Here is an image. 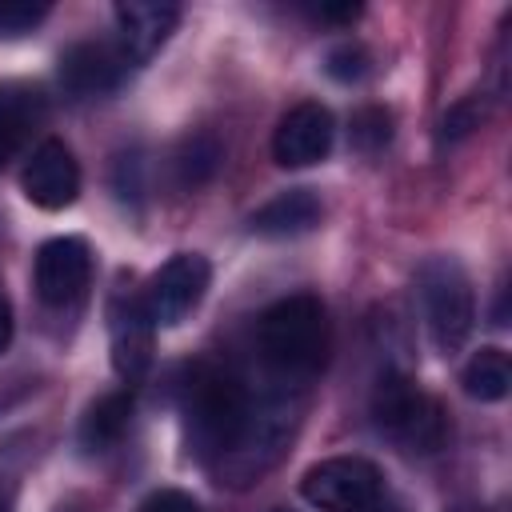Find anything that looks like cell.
<instances>
[{
	"mask_svg": "<svg viewBox=\"0 0 512 512\" xmlns=\"http://www.w3.org/2000/svg\"><path fill=\"white\" fill-rule=\"evenodd\" d=\"M256 352L280 388L304 392L328 360V308L312 292H292L268 304L256 320Z\"/></svg>",
	"mask_w": 512,
	"mask_h": 512,
	"instance_id": "6da1fadb",
	"label": "cell"
},
{
	"mask_svg": "<svg viewBox=\"0 0 512 512\" xmlns=\"http://www.w3.org/2000/svg\"><path fill=\"white\" fill-rule=\"evenodd\" d=\"M252 388L220 364H192L180 388V412H184V440L188 452L196 460H204L208 468L228 452V444L236 440L244 412H248Z\"/></svg>",
	"mask_w": 512,
	"mask_h": 512,
	"instance_id": "7a4b0ae2",
	"label": "cell"
},
{
	"mask_svg": "<svg viewBox=\"0 0 512 512\" xmlns=\"http://www.w3.org/2000/svg\"><path fill=\"white\" fill-rule=\"evenodd\" d=\"M300 424V392L296 388H268V392H252L244 424L236 432V440L228 444V452L212 464V472L220 476V484L228 488H248L252 480H260L264 472H272L280 464V456L288 452L292 436Z\"/></svg>",
	"mask_w": 512,
	"mask_h": 512,
	"instance_id": "3957f363",
	"label": "cell"
},
{
	"mask_svg": "<svg viewBox=\"0 0 512 512\" xmlns=\"http://www.w3.org/2000/svg\"><path fill=\"white\" fill-rule=\"evenodd\" d=\"M416 296H420V312L432 344L444 356L460 352L476 328V292L468 272L452 256H432L416 272Z\"/></svg>",
	"mask_w": 512,
	"mask_h": 512,
	"instance_id": "277c9868",
	"label": "cell"
},
{
	"mask_svg": "<svg viewBox=\"0 0 512 512\" xmlns=\"http://www.w3.org/2000/svg\"><path fill=\"white\" fill-rule=\"evenodd\" d=\"M372 424L408 452H432L444 440V416L436 400L396 368H388L372 388Z\"/></svg>",
	"mask_w": 512,
	"mask_h": 512,
	"instance_id": "5b68a950",
	"label": "cell"
},
{
	"mask_svg": "<svg viewBox=\"0 0 512 512\" xmlns=\"http://www.w3.org/2000/svg\"><path fill=\"white\" fill-rule=\"evenodd\" d=\"M300 496L316 512H364L384 496V472L368 456H328L300 476Z\"/></svg>",
	"mask_w": 512,
	"mask_h": 512,
	"instance_id": "8992f818",
	"label": "cell"
},
{
	"mask_svg": "<svg viewBox=\"0 0 512 512\" xmlns=\"http://www.w3.org/2000/svg\"><path fill=\"white\" fill-rule=\"evenodd\" d=\"M208 280H212V268L200 252H176L152 272L148 288L140 292V304L156 328H176L204 300Z\"/></svg>",
	"mask_w": 512,
	"mask_h": 512,
	"instance_id": "52a82bcc",
	"label": "cell"
},
{
	"mask_svg": "<svg viewBox=\"0 0 512 512\" xmlns=\"http://www.w3.org/2000/svg\"><path fill=\"white\" fill-rule=\"evenodd\" d=\"M92 280V248L80 236H52L36 248L32 284L48 308H68L88 292Z\"/></svg>",
	"mask_w": 512,
	"mask_h": 512,
	"instance_id": "ba28073f",
	"label": "cell"
},
{
	"mask_svg": "<svg viewBox=\"0 0 512 512\" xmlns=\"http://www.w3.org/2000/svg\"><path fill=\"white\" fill-rule=\"evenodd\" d=\"M20 188H24L28 204H36L44 212H60V208L76 204V196H80V164H76L72 148L64 140H56V136L40 140L32 148V156L24 160Z\"/></svg>",
	"mask_w": 512,
	"mask_h": 512,
	"instance_id": "9c48e42d",
	"label": "cell"
},
{
	"mask_svg": "<svg viewBox=\"0 0 512 512\" xmlns=\"http://www.w3.org/2000/svg\"><path fill=\"white\" fill-rule=\"evenodd\" d=\"M112 20H116V40H112L116 52L124 56L128 68H140L168 44V36L180 24V8L168 0H124L116 4Z\"/></svg>",
	"mask_w": 512,
	"mask_h": 512,
	"instance_id": "30bf717a",
	"label": "cell"
},
{
	"mask_svg": "<svg viewBox=\"0 0 512 512\" xmlns=\"http://www.w3.org/2000/svg\"><path fill=\"white\" fill-rule=\"evenodd\" d=\"M332 136H336V120L324 104L316 100H304V104H292L276 132H272V160L280 168H308V164H320L332 148Z\"/></svg>",
	"mask_w": 512,
	"mask_h": 512,
	"instance_id": "8fae6325",
	"label": "cell"
},
{
	"mask_svg": "<svg viewBox=\"0 0 512 512\" xmlns=\"http://www.w3.org/2000/svg\"><path fill=\"white\" fill-rule=\"evenodd\" d=\"M128 64L112 40H80L60 52V84L68 96H104L124 80Z\"/></svg>",
	"mask_w": 512,
	"mask_h": 512,
	"instance_id": "7c38bea8",
	"label": "cell"
},
{
	"mask_svg": "<svg viewBox=\"0 0 512 512\" xmlns=\"http://www.w3.org/2000/svg\"><path fill=\"white\" fill-rule=\"evenodd\" d=\"M108 332H112V364L116 372L132 384L148 372L152 364V332L156 324L148 320L140 296H116L108 308Z\"/></svg>",
	"mask_w": 512,
	"mask_h": 512,
	"instance_id": "4fadbf2b",
	"label": "cell"
},
{
	"mask_svg": "<svg viewBox=\"0 0 512 512\" xmlns=\"http://www.w3.org/2000/svg\"><path fill=\"white\" fill-rule=\"evenodd\" d=\"M48 100L28 80H4L0 84V172L28 148L32 132L44 124Z\"/></svg>",
	"mask_w": 512,
	"mask_h": 512,
	"instance_id": "5bb4252c",
	"label": "cell"
},
{
	"mask_svg": "<svg viewBox=\"0 0 512 512\" xmlns=\"http://www.w3.org/2000/svg\"><path fill=\"white\" fill-rule=\"evenodd\" d=\"M320 216H324V208L312 188H288V192L272 196L268 204H260L248 216V228L264 240H292V236L312 232L320 224Z\"/></svg>",
	"mask_w": 512,
	"mask_h": 512,
	"instance_id": "9a60e30c",
	"label": "cell"
},
{
	"mask_svg": "<svg viewBox=\"0 0 512 512\" xmlns=\"http://www.w3.org/2000/svg\"><path fill=\"white\" fill-rule=\"evenodd\" d=\"M128 420H132V392H104L100 400L88 404L80 420V444L104 452L128 432Z\"/></svg>",
	"mask_w": 512,
	"mask_h": 512,
	"instance_id": "2e32d148",
	"label": "cell"
},
{
	"mask_svg": "<svg viewBox=\"0 0 512 512\" xmlns=\"http://www.w3.org/2000/svg\"><path fill=\"white\" fill-rule=\"evenodd\" d=\"M460 384H464V392H468L472 400H480V404L504 400L508 388H512V360H508V352L496 348V344L472 352V360H468L464 372H460Z\"/></svg>",
	"mask_w": 512,
	"mask_h": 512,
	"instance_id": "e0dca14e",
	"label": "cell"
},
{
	"mask_svg": "<svg viewBox=\"0 0 512 512\" xmlns=\"http://www.w3.org/2000/svg\"><path fill=\"white\" fill-rule=\"evenodd\" d=\"M220 160H224L220 140L208 136V132H192L180 144V152H176V176H180L184 188H196V184L212 180V172L220 168Z\"/></svg>",
	"mask_w": 512,
	"mask_h": 512,
	"instance_id": "ac0fdd59",
	"label": "cell"
},
{
	"mask_svg": "<svg viewBox=\"0 0 512 512\" xmlns=\"http://www.w3.org/2000/svg\"><path fill=\"white\" fill-rule=\"evenodd\" d=\"M388 140H392V116L384 108L372 104V108H360L352 116V144L360 152H380Z\"/></svg>",
	"mask_w": 512,
	"mask_h": 512,
	"instance_id": "d6986e66",
	"label": "cell"
},
{
	"mask_svg": "<svg viewBox=\"0 0 512 512\" xmlns=\"http://www.w3.org/2000/svg\"><path fill=\"white\" fill-rule=\"evenodd\" d=\"M324 72L332 76V80H340V84H356V80H364V72H368V52L360 48V44H336L328 56H324Z\"/></svg>",
	"mask_w": 512,
	"mask_h": 512,
	"instance_id": "ffe728a7",
	"label": "cell"
},
{
	"mask_svg": "<svg viewBox=\"0 0 512 512\" xmlns=\"http://www.w3.org/2000/svg\"><path fill=\"white\" fill-rule=\"evenodd\" d=\"M48 16V4H32V0H0V32L4 36H20L28 28H36Z\"/></svg>",
	"mask_w": 512,
	"mask_h": 512,
	"instance_id": "44dd1931",
	"label": "cell"
},
{
	"mask_svg": "<svg viewBox=\"0 0 512 512\" xmlns=\"http://www.w3.org/2000/svg\"><path fill=\"white\" fill-rule=\"evenodd\" d=\"M140 512H200V504L180 488H160L140 504Z\"/></svg>",
	"mask_w": 512,
	"mask_h": 512,
	"instance_id": "7402d4cb",
	"label": "cell"
},
{
	"mask_svg": "<svg viewBox=\"0 0 512 512\" xmlns=\"http://www.w3.org/2000/svg\"><path fill=\"white\" fill-rule=\"evenodd\" d=\"M476 124H480V112L472 108V100H460V104H456V108H448V116H444V136H448V140L468 136Z\"/></svg>",
	"mask_w": 512,
	"mask_h": 512,
	"instance_id": "603a6c76",
	"label": "cell"
},
{
	"mask_svg": "<svg viewBox=\"0 0 512 512\" xmlns=\"http://www.w3.org/2000/svg\"><path fill=\"white\" fill-rule=\"evenodd\" d=\"M12 328H16V320H12V300H8L4 280H0V356H4L8 344H12Z\"/></svg>",
	"mask_w": 512,
	"mask_h": 512,
	"instance_id": "cb8c5ba5",
	"label": "cell"
},
{
	"mask_svg": "<svg viewBox=\"0 0 512 512\" xmlns=\"http://www.w3.org/2000/svg\"><path fill=\"white\" fill-rule=\"evenodd\" d=\"M316 16L320 20H356L360 16V4H320Z\"/></svg>",
	"mask_w": 512,
	"mask_h": 512,
	"instance_id": "d4e9b609",
	"label": "cell"
},
{
	"mask_svg": "<svg viewBox=\"0 0 512 512\" xmlns=\"http://www.w3.org/2000/svg\"><path fill=\"white\" fill-rule=\"evenodd\" d=\"M364 512H400V508H396V504H392L388 496H380V500H376V504H368Z\"/></svg>",
	"mask_w": 512,
	"mask_h": 512,
	"instance_id": "484cf974",
	"label": "cell"
},
{
	"mask_svg": "<svg viewBox=\"0 0 512 512\" xmlns=\"http://www.w3.org/2000/svg\"><path fill=\"white\" fill-rule=\"evenodd\" d=\"M60 512H76V508H60Z\"/></svg>",
	"mask_w": 512,
	"mask_h": 512,
	"instance_id": "4316f807",
	"label": "cell"
},
{
	"mask_svg": "<svg viewBox=\"0 0 512 512\" xmlns=\"http://www.w3.org/2000/svg\"><path fill=\"white\" fill-rule=\"evenodd\" d=\"M276 512H292V508H276Z\"/></svg>",
	"mask_w": 512,
	"mask_h": 512,
	"instance_id": "83f0119b",
	"label": "cell"
}]
</instances>
